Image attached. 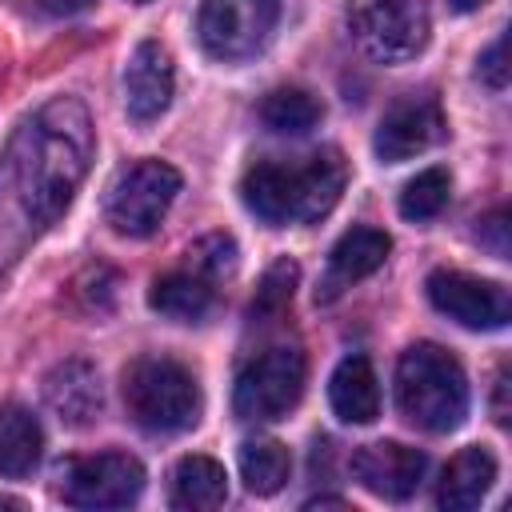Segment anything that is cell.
Returning a JSON list of instances; mask_svg holds the SVG:
<instances>
[{"label": "cell", "instance_id": "obj_9", "mask_svg": "<svg viewBox=\"0 0 512 512\" xmlns=\"http://www.w3.org/2000/svg\"><path fill=\"white\" fill-rule=\"evenodd\" d=\"M144 492V464L128 452L80 456L60 472V496L72 508H128Z\"/></svg>", "mask_w": 512, "mask_h": 512}, {"label": "cell", "instance_id": "obj_20", "mask_svg": "<svg viewBox=\"0 0 512 512\" xmlns=\"http://www.w3.org/2000/svg\"><path fill=\"white\" fill-rule=\"evenodd\" d=\"M40 420L20 404H0V476H28L40 464Z\"/></svg>", "mask_w": 512, "mask_h": 512}, {"label": "cell", "instance_id": "obj_15", "mask_svg": "<svg viewBox=\"0 0 512 512\" xmlns=\"http://www.w3.org/2000/svg\"><path fill=\"white\" fill-rule=\"evenodd\" d=\"M44 400H48V408L64 424H72V428L92 424V416L104 404L96 368L88 360H64V364H56L48 372V380H44Z\"/></svg>", "mask_w": 512, "mask_h": 512}, {"label": "cell", "instance_id": "obj_3", "mask_svg": "<svg viewBox=\"0 0 512 512\" xmlns=\"http://www.w3.org/2000/svg\"><path fill=\"white\" fill-rule=\"evenodd\" d=\"M396 404L424 432H452L468 412V380L460 360L440 344H412L396 364Z\"/></svg>", "mask_w": 512, "mask_h": 512}, {"label": "cell", "instance_id": "obj_32", "mask_svg": "<svg viewBox=\"0 0 512 512\" xmlns=\"http://www.w3.org/2000/svg\"><path fill=\"white\" fill-rule=\"evenodd\" d=\"M132 4H148V0H132Z\"/></svg>", "mask_w": 512, "mask_h": 512}, {"label": "cell", "instance_id": "obj_22", "mask_svg": "<svg viewBox=\"0 0 512 512\" xmlns=\"http://www.w3.org/2000/svg\"><path fill=\"white\" fill-rule=\"evenodd\" d=\"M324 108L312 92L304 88H272L264 100H260V120L268 132H284V136H304L320 124Z\"/></svg>", "mask_w": 512, "mask_h": 512}, {"label": "cell", "instance_id": "obj_12", "mask_svg": "<svg viewBox=\"0 0 512 512\" xmlns=\"http://www.w3.org/2000/svg\"><path fill=\"white\" fill-rule=\"evenodd\" d=\"M424 468H428L424 452H416L400 440H376V444H364L352 456L356 480L380 500H408L420 488Z\"/></svg>", "mask_w": 512, "mask_h": 512}, {"label": "cell", "instance_id": "obj_10", "mask_svg": "<svg viewBox=\"0 0 512 512\" xmlns=\"http://www.w3.org/2000/svg\"><path fill=\"white\" fill-rule=\"evenodd\" d=\"M424 288H428V300L436 312H444L448 320H456L460 328H472V332H496L512 316L508 288L496 280H480V276H468L456 268H436Z\"/></svg>", "mask_w": 512, "mask_h": 512}, {"label": "cell", "instance_id": "obj_28", "mask_svg": "<svg viewBox=\"0 0 512 512\" xmlns=\"http://www.w3.org/2000/svg\"><path fill=\"white\" fill-rule=\"evenodd\" d=\"M492 416H496V424L504 428L508 424V368H500L496 372V388H492Z\"/></svg>", "mask_w": 512, "mask_h": 512}, {"label": "cell", "instance_id": "obj_24", "mask_svg": "<svg viewBox=\"0 0 512 512\" xmlns=\"http://www.w3.org/2000/svg\"><path fill=\"white\" fill-rule=\"evenodd\" d=\"M296 280H300V268L292 260H276L260 288H256V300H252V320L260 324H276L284 316V308L292 304V292H296Z\"/></svg>", "mask_w": 512, "mask_h": 512}, {"label": "cell", "instance_id": "obj_17", "mask_svg": "<svg viewBox=\"0 0 512 512\" xmlns=\"http://www.w3.org/2000/svg\"><path fill=\"white\" fill-rule=\"evenodd\" d=\"M492 480H496V456L488 448H460L440 476L436 504L444 512H472L488 496Z\"/></svg>", "mask_w": 512, "mask_h": 512}, {"label": "cell", "instance_id": "obj_11", "mask_svg": "<svg viewBox=\"0 0 512 512\" xmlns=\"http://www.w3.org/2000/svg\"><path fill=\"white\" fill-rule=\"evenodd\" d=\"M444 132H448V124H444L440 100H432V96H404V100H396L384 112L372 148H376V156L384 164H404V160L428 152L432 144H440Z\"/></svg>", "mask_w": 512, "mask_h": 512}, {"label": "cell", "instance_id": "obj_6", "mask_svg": "<svg viewBox=\"0 0 512 512\" xmlns=\"http://www.w3.org/2000/svg\"><path fill=\"white\" fill-rule=\"evenodd\" d=\"M304 392V352L276 344L248 360L232 388V412L240 420H280L296 408Z\"/></svg>", "mask_w": 512, "mask_h": 512}, {"label": "cell", "instance_id": "obj_16", "mask_svg": "<svg viewBox=\"0 0 512 512\" xmlns=\"http://www.w3.org/2000/svg\"><path fill=\"white\" fill-rule=\"evenodd\" d=\"M328 400L344 424H372L380 416V384H376L372 360L360 352L344 356L328 380Z\"/></svg>", "mask_w": 512, "mask_h": 512}, {"label": "cell", "instance_id": "obj_27", "mask_svg": "<svg viewBox=\"0 0 512 512\" xmlns=\"http://www.w3.org/2000/svg\"><path fill=\"white\" fill-rule=\"evenodd\" d=\"M476 240L492 252V256H508V212L504 208H492L488 216L476 220Z\"/></svg>", "mask_w": 512, "mask_h": 512}, {"label": "cell", "instance_id": "obj_31", "mask_svg": "<svg viewBox=\"0 0 512 512\" xmlns=\"http://www.w3.org/2000/svg\"><path fill=\"white\" fill-rule=\"evenodd\" d=\"M0 508H24V500H16V496H0Z\"/></svg>", "mask_w": 512, "mask_h": 512}, {"label": "cell", "instance_id": "obj_29", "mask_svg": "<svg viewBox=\"0 0 512 512\" xmlns=\"http://www.w3.org/2000/svg\"><path fill=\"white\" fill-rule=\"evenodd\" d=\"M40 8L48 16H80V12L92 8V0H40Z\"/></svg>", "mask_w": 512, "mask_h": 512}, {"label": "cell", "instance_id": "obj_25", "mask_svg": "<svg viewBox=\"0 0 512 512\" xmlns=\"http://www.w3.org/2000/svg\"><path fill=\"white\" fill-rule=\"evenodd\" d=\"M188 260H192L196 276L216 280V276H228L236 268V244H232V236L212 232V236H204V240H196L188 248Z\"/></svg>", "mask_w": 512, "mask_h": 512}, {"label": "cell", "instance_id": "obj_21", "mask_svg": "<svg viewBox=\"0 0 512 512\" xmlns=\"http://www.w3.org/2000/svg\"><path fill=\"white\" fill-rule=\"evenodd\" d=\"M288 472H292V456L280 440H244L240 444V480L248 484V492L256 496H272L288 484Z\"/></svg>", "mask_w": 512, "mask_h": 512}, {"label": "cell", "instance_id": "obj_5", "mask_svg": "<svg viewBox=\"0 0 512 512\" xmlns=\"http://www.w3.org/2000/svg\"><path fill=\"white\" fill-rule=\"evenodd\" d=\"M348 36L356 48L380 64L412 60L428 44V0H348Z\"/></svg>", "mask_w": 512, "mask_h": 512}, {"label": "cell", "instance_id": "obj_18", "mask_svg": "<svg viewBox=\"0 0 512 512\" xmlns=\"http://www.w3.org/2000/svg\"><path fill=\"white\" fill-rule=\"evenodd\" d=\"M148 304L152 312H160L164 320H176V324H200L212 316L216 308V292L204 276L196 272H164L152 280L148 288Z\"/></svg>", "mask_w": 512, "mask_h": 512}, {"label": "cell", "instance_id": "obj_26", "mask_svg": "<svg viewBox=\"0 0 512 512\" xmlns=\"http://www.w3.org/2000/svg\"><path fill=\"white\" fill-rule=\"evenodd\" d=\"M480 80L488 88H496V92L508 84V36H496L488 44V52L480 56Z\"/></svg>", "mask_w": 512, "mask_h": 512}, {"label": "cell", "instance_id": "obj_4", "mask_svg": "<svg viewBox=\"0 0 512 512\" xmlns=\"http://www.w3.org/2000/svg\"><path fill=\"white\" fill-rule=\"evenodd\" d=\"M124 408L144 432H184L200 420V384L172 356H136L124 368Z\"/></svg>", "mask_w": 512, "mask_h": 512}, {"label": "cell", "instance_id": "obj_2", "mask_svg": "<svg viewBox=\"0 0 512 512\" xmlns=\"http://www.w3.org/2000/svg\"><path fill=\"white\" fill-rule=\"evenodd\" d=\"M348 164L340 148H316L300 160H256L240 180V200L264 224H312L344 192Z\"/></svg>", "mask_w": 512, "mask_h": 512}, {"label": "cell", "instance_id": "obj_14", "mask_svg": "<svg viewBox=\"0 0 512 512\" xmlns=\"http://www.w3.org/2000/svg\"><path fill=\"white\" fill-rule=\"evenodd\" d=\"M388 252H392L388 232L368 228V224L348 228V232L332 244V252H328V276H324V284L316 288V300H332L340 288H348V284L372 276V272L388 260Z\"/></svg>", "mask_w": 512, "mask_h": 512}, {"label": "cell", "instance_id": "obj_13", "mask_svg": "<svg viewBox=\"0 0 512 512\" xmlns=\"http://www.w3.org/2000/svg\"><path fill=\"white\" fill-rule=\"evenodd\" d=\"M172 56L164 44L156 40H144L136 44V52L128 56V68H124V104H128V116L148 124L156 120L168 104H172Z\"/></svg>", "mask_w": 512, "mask_h": 512}, {"label": "cell", "instance_id": "obj_7", "mask_svg": "<svg viewBox=\"0 0 512 512\" xmlns=\"http://www.w3.org/2000/svg\"><path fill=\"white\" fill-rule=\"evenodd\" d=\"M180 192V172L164 160H140L132 168H124L116 176V184L108 188V224L120 236H152L164 220V212L172 208Z\"/></svg>", "mask_w": 512, "mask_h": 512}, {"label": "cell", "instance_id": "obj_23", "mask_svg": "<svg viewBox=\"0 0 512 512\" xmlns=\"http://www.w3.org/2000/svg\"><path fill=\"white\" fill-rule=\"evenodd\" d=\"M448 192H452V176H448V168H424V172H416L408 184H404V192H400V216L404 220H436L440 212H444V204H448Z\"/></svg>", "mask_w": 512, "mask_h": 512}, {"label": "cell", "instance_id": "obj_30", "mask_svg": "<svg viewBox=\"0 0 512 512\" xmlns=\"http://www.w3.org/2000/svg\"><path fill=\"white\" fill-rule=\"evenodd\" d=\"M480 4H484V0H452L456 12H472V8H480Z\"/></svg>", "mask_w": 512, "mask_h": 512}, {"label": "cell", "instance_id": "obj_8", "mask_svg": "<svg viewBox=\"0 0 512 512\" xmlns=\"http://www.w3.org/2000/svg\"><path fill=\"white\" fill-rule=\"evenodd\" d=\"M276 16H280V0H204L196 16V32L208 56L248 60L268 44Z\"/></svg>", "mask_w": 512, "mask_h": 512}, {"label": "cell", "instance_id": "obj_19", "mask_svg": "<svg viewBox=\"0 0 512 512\" xmlns=\"http://www.w3.org/2000/svg\"><path fill=\"white\" fill-rule=\"evenodd\" d=\"M228 496V476L224 464L212 456H184L172 468V484H168V504L184 508V512H208L220 508Z\"/></svg>", "mask_w": 512, "mask_h": 512}, {"label": "cell", "instance_id": "obj_1", "mask_svg": "<svg viewBox=\"0 0 512 512\" xmlns=\"http://www.w3.org/2000/svg\"><path fill=\"white\" fill-rule=\"evenodd\" d=\"M92 116L76 96L40 104L0 156V272L12 268L72 204L92 164Z\"/></svg>", "mask_w": 512, "mask_h": 512}]
</instances>
